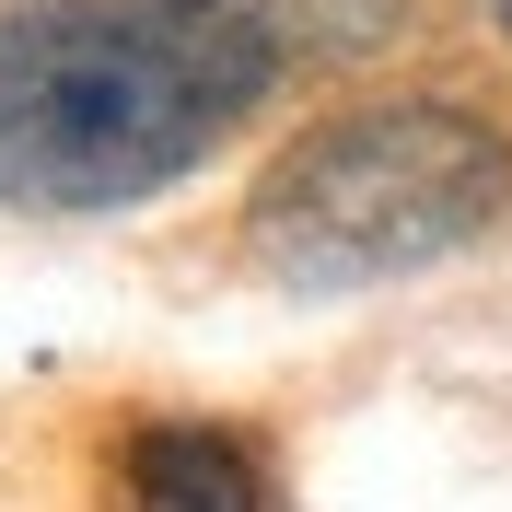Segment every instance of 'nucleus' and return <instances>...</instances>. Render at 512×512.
<instances>
[{
	"label": "nucleus",
	"instance_id": "1",
	"mask_svg": "<svg viewBox=\"0 0 512 512\" xmlns=\"http://www.w3.org/2000/svg\"><path fill=\"white\" fill-rule=\"evenodd\" d=\"M280 70V35L198 0H35L0 12V198L128 210L175 187Z\"/></svg>",
	"mask_w": 512,
	"mask_h": 512
},
{
	"label": "nucleus",
	"instance_id": "2",
	"mask_svg": "<svg viewBox=\"0 0 512 512\" xmlns=\"http://www.w3.org/2000/svg\"><path fill=\"white\" fill-rule=\"evenodd\" d=\"M501 175L512 163H501V128L489 117L373 105V117H338V128H315V140H291L268 163V187L245 210V245L291 291L408 280V268L454 256L501 210Z\"/></svg>",
	"mask_w": 512,
	"mask_h": 512
},
{
	"label": "nucleus",
	"instance_id": "3",
	"mask_svg": "<svg viewBox=\"0 0 512 512\" xmlns=\"http://www.w3.org/2000/svg\"><path fill=\"white\" fill-rule=\"evenodd\" d=\"M117 512H268V466L210 419H140L117 443Z\"/></svg>",
	"mask_w": 512,
	"mask_h": 512
},
{
	"label": "nucleus",
	"instance_id": "4",
	"mask_svg": "<svg viewBox=\"0 0 512 512\" xmlns=\"http://www.w3.org/2000/svg\"><path fill=\"white\" fill-rule=\"evenodd\" d=\"M489 12H501V35H512V0H489Z\"/></svg>",
	"mask_w": 512,
	"mask_h": 512
},
{
	"label": "nucleus",
	"instance_id": "5",
	"mask_svg": "<svg viewBox=\"0 0 512 512\" xmlns=\"http://www.w3.org/2000/svg\"><path fill=\"white\" fill-rule=\"evenodd\" d=\"M198 12H233V0H198Z\"/></svg>",
	"mask_w": 512,
	"mask_h": 512
}]
</instances>
